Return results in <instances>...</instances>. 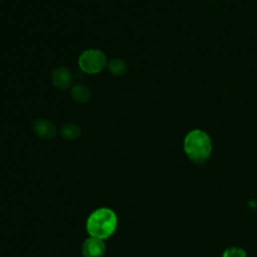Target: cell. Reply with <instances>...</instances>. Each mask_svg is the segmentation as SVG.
Here are the masks:
<instances>
[{
  "instance_id": "ba28073f",
  "label": "cell",
  "mask_w": 257,
  "mask_h": 257,
  "mask_svg": "<svg viewBox=\"0 0 257 257\" xmlns=\"http://www.w3.org/2000/svg\"><path fill=\"white\" fill-rule=\"evenodd\" d=\"M60 134L64 139H66L68 141H74V140L78 139L79 136L81 135V130L77 124L68 122L61 126Z\"/></svg>"
},
{
  "instance_id": "3957f363",
  "label": "cell",
  "mask_w": 257,
  "mask_h": 257,
  "mask_svg": "<svg viewBox=\"0 0 257 257\" xmlns=\"http://www.w3.org/2000/svg\"><path fill=\"white\" fill-rule=\"evenodd\" d=\"M78 65L82 71L88 74L98 73L106 65V57L100 50L88 49L80 54Z\"/></svg>"
},
{
  "instance_id": "30bf717a",
  "label": "cell",
  "mask_w": 257,
  "mask_h": 257,
  "mask_svg": "<svg viewBox=\"0 0 257 257\" xmlns=\"http://www.w3.org/2000/svg\"><path fill=\"white\" fill-rule=\"evenodd\" d=\"M223 257H246V252L242 248L231 247L224 251Z\"/></svg>"
},
{
  "instance_id": "9c48e42d",
  "label": "cell",
  "mask_w": 257,
  "mask_h": 257,
  "mask_svg": "<svg viewBox=\"0 0 257 257\" xmlns=\"http://www.w3.org/2000/svg\"><path fill=\"white\" fill-rule=\"evenodd\" d=\"M107 68L114 76H121L127 71V64L120 58H112L107 63Z\"/></svg>"
},
{
  "instance_id": "7a4b0ae2",
  "label": "cell",
  "mask_w": 257,
  "mask_h": 257,
  "mask_svg": "<svg viewBox=\"0 0 257 257\" xmlns=\"http://www.w3.org/2000/svg\"><path fill=\"white\" fill-rule=\"evenodd\" d=\"M117 226L115 213L108 208H99L93 211L86 221V230L91 237L106 239L110 237Z\"/></svg>"
},
{
  "instance_id": "277c9868",
  "label": "cell",
  "mask_w": 257,
  "mask_h": 257,
  "mask_svg": "<svg viewBox=\"0 0 257 257\" xmlns=\"http://www.w3.org/2000/svg\"><path fill=\"white\" fill-rule=\"evenodd\" d=\"M105 250L106 248L103 240L91 236L83 242L81 247L83 257H103Z\"/></svg>"
},
{
  "instance_id": "52a82bcc",
  "label": "cell",
  "mask_w": 257,
  "mask_h": 257,
  "mask_svg": "<svg viewBox=\"0 0 257 257\" xmlns=\"http://www.w3.org/2000/svg\"><path fill=\"white\" fill-rule=\"evenodd\" d=\"M90 95H91V92H90V89L82 84V83H77L75 84L72 89H71V96L72 98L76 101V102H79V103H84V102H87L90 98Z\"/></svg>"
},
{
  "instance_id": "6da1fadb",
  "label": "cell",
  "mask_w": 257,
  "mask_h": 257,
  "mask_svg": "<svg viewBox=\"0 0 257 257\" xmlns=\"http://www.w3.org/2000/svg\"><path fill=\"white\" fill-rule=\"evenodd\" d=\"M184 151L192 162L202 165L211 156V138L204 131L193 130L189 132L184 139Z\"/></svg>"
},
{
  "instance_id": "8992f818",
  "label": "cell",
  "mask_w": 257,
  "mask_h": 257,
  "mask_svg": "<svg viewBox=\"0 0 257 257\" xmlns=\"http://www.w3.org/2000/svg\"><path fill=\"white\" fill-rule=\"evenodd\" d=\"M32 128L36 136L44 140L52 139L53 137H55L57 133L55 124L44 118H38L34 120L32 124Z\"/></svg>"
},
{
  "instance_id": "5b68a950",
  "label": "cell",
  "mask_w": 257,
  "mask_h": 257,
  "mask_svg": "<svg viewBox=\"0 0 257 257\" xmlns=\"http://www.w3.org/2000/svg\"><path fill=\"white\" fill-rule=\"evenodd\" d=\"M51 79L53 85L60 89V90H65L69 88L73 82V76L70 70L64 66H60L55 68L52 71L51 74Z\"/></svg>"
}]
</instances>
